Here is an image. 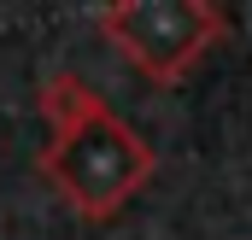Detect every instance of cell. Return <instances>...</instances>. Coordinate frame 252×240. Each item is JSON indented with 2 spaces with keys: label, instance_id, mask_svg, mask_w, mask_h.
<instances>
[{
  "label": "cell",
  "instance_id": "obj_1",
  "mask_svg": "<svg viewBox=\"0 0 252 240\" xmlns=\"http://www.w3.org/2000/svg\"><path fill=\"white\" fill-rule=\"evenodd\" d=\"M35 170L59 187V199L76 217L106 223V217H118L129 199L153 181L158 152H153V141H147L141 129H129V123L106 106L100 118L53 135V141L35 152Z\"/></svg>",
  "mask_w": 252,
  "mask_h": 240
},
{
  "label": "cell",
  "instance_id": "obj_3",
  "mask_svg": "<svg viewBox=\"0 0 252 240\" xmlns=\"http://www.w3.org/2000/svg\"><path fill=\"white\" fill-rule=\"evenodd\" d=\"M106 112V100L76 76V70H53L47 82H41V118H47V129L53 135H64V129H76V123L100 118Z\"/></svg>",
  "mask_w": 252,
  "mask_h": 240
},
{
  "label": "cell",
  "instance_id": "obj_2",
  "mask_svg": "<svg viewBox=\"0 0 252 240\" xmlns=\"http://www.w3.org/2000/svg\"><path fill=\"white\" fill-rule=\"evenodd\" d=\"M100 35L153 82H182L223 35L211 0H118L100 12Z\"/></svg>",
  "mask_w": 252,
  "mask_h": 240
}]
</instances>
